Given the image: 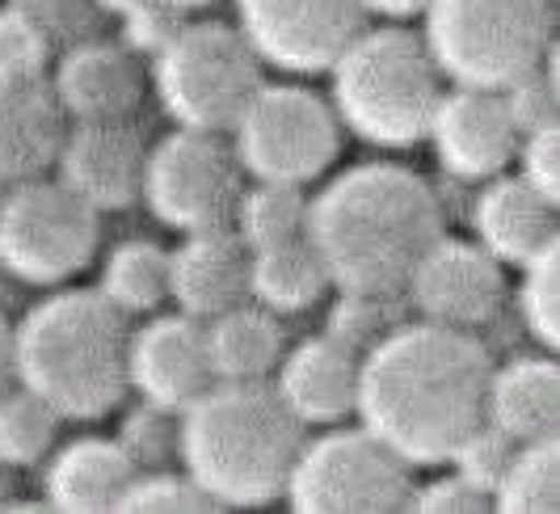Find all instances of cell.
Instances as JSON below:
<instances>
[{"label":"cell","instance_id":"obj_13","mask_svg":"<svg viewBox=\"0 0 560 514\" xmlns=\"http://www.w3.org/2000/svg\"><path fill=\"white\" fill-rule=\"evenodd\" d=\"M405 295H409V308L421 320L472 334V329L489 325L493 316L502 313V261L489 254L485 245L439 236V245L418 261Z\"/></svg>","mask_w":560,"mask_h":514},{"label":"cell","instance_id":"obj_5","mask_svg":"<svg viewBox=\"0 0 560 514\" xmlns=\"http://www.w3.org/2000/svg\"><path fill=\"white\" fill-rule=\"evenodd\" d=\"M341 127L380 148H413L439 110L443 72L425 38L405 26L363 30L329 68Z\"/></svg>","mask_w":560,"mask_h":514},{"label":"cell","instance_id":"obj_14","mask_svg":"<svg viewBox=\"0 0 560 514\" xmlns=\"http://www.w3.org/2000/svg\"><path fill=\"white\" fill-rule=\"evenodd\" d=\"M127 379L152 405H165L177 413L195 405L215 384L211 350H207V320L186 313L148 320L140 334H131Z\"/></svg>","mask_w":560,"mask_h":514},{"label":"cell","instance_id":"obj_2","mask_svg":"<svg viewBox=\"0 0 560 514\" xmlns=\"http://www.w3.org/2000/svg\"><path fill=\"white\" fill-rule=\"evenodd\" d=\"M308 236L337 291L405 295L443 236V202L400 165H354L308 202Z\"/></svg>","mask_w":560,"mask_h":514},{"label":"cell","instance_id":"obj_17","mask_svg":"<svg viewBox=\"0 0 560 514\" xmlns=\"http://www.w3.org/2000/svg\"><path fill=\"white\" fill-rule=\"evenodd\" d=\"M253 249L245 236L232 229L186 232V241L168 254V300L198 320L249 304Z\"/></svg>","mask_w":560,"mask_h":514},{"label":"cell","instance_id":"obj_7","mask_svg":"<svg viewBox=\"0 0 560 514\" xmlns=\"http://www.w3.org/2000/svg\"><path fill=\"white\" fill-rule=\"evenodd\" d=\"M152 81L177 127L215 136L232 131L257 89L266 85L261 56L241 30L224 22H186V30L152 59Z\"/></svg>","mask_w":560,"mask_h":514},{"label":"cell","instance_id":"obj_42","mask_svg":"<svg viewBox=\"0 0 560 514\" xmlns=\"http://www.w3.org/2000/svg\"><path fill=\"white\" fill-rule=\"evenodd\" d=\"M366 13H380V17H393V22H409L421 17L430 9V0H363Z\"/></svg>","mask_w":560,"mask_h":514},{"label":"cell","instance_id":"obj_18","mask_svg":"<svg viewBox=\"0 0 560 514\" xmlns=\"http://www.w3.org/2000/svg\"><path fill=\"white\" fill-rule=\"evenodd\" d=\"M51 85L72 122H122L140 106L143 68L122 43L89 38L63 51Z\"/></svg>","mask_w":560,"mask_h":514},{"label":"cell","instance_id":"obj_33","mask_svg":"<svg viewBox=\"0 0 560 514\" xmlns=\"http://www.w3.org/2000/svg\"><path fill=\"white\" fill-rule=\"evenodd\" d=\"M502 106L518 136H532L544 127H557L560 118V77H557V47L544 56V63L502 89Z\"/></svg>","mask_w":560,"mask_h":514},{"label":"cell","instance_id":"obj_27","mask_svg":"<svg viewBox=\"0 0 560 514\" xmlns=\"http://www.w3.org/2000/svg\"><path fill=\"white\" fill-rule=\"evenodd\" d=\"M102 295L122 313H152L168 300V249L156 241H122L102 270Z\"/></svg>","mask_w":560,"mask_h":514},{"label":"cell","instance_id":"obj_1","mask_svg":"<svg viewBox=\"0 0 560 514\" xmlns=\"http://www.w3.org/2000/svg\"><path fill=\"white\" fill-rule=\"evenodd\" d=\"M489 375L493 363L472 334L405 320L363 354L354 413L405 464H451L455 447L485 422Z\"/></svg>","mask_w":560,"mask_h":514},{"label":"cell","instance_id":"obj_22","mask_svg":"<svg viewBox=\"0 0 560 514\" xmlns=\"http://www.w3.org/2000/svg\"><path fill=\"white\" fill-rule=\"evenodd\" d=\"M136 477L140 468L131 464L118 439H77L47 468V506L68 514L118 511Z\"/></svg>","mask_w":560,"mask_h":514},{"label":"cell","instance_id":"obj_37","mask_svg":"<svg viewBox=\"0 0 560 514\" xmlns=\"http://www.w3.org/2000/svg\"><path fill=\"white\" fill-rule=\"evenodd\" d=\"M47 59H51V43L43 38V30L4 4L0 9V85L43 77Z\"/></svg>","mask_w":560,"mask_h":514},{"label":"cell","instance_id":"obj_31","mask_svg":"<svg viewBox=\"0 0 560 514\" xmlns=\"http://www.w3.org/2000/svg\"><path fill=\"white\" fill-rule=\"evenodd\" d=\"M118 443H122V452L131 456V464L140 472L173 468V464H182V413L143 400L122 418Z\"/></svg>","mask_w":560,"mask_h":514},{"label":"cell","instance_id":"obj_11","mask_svg":"<svg viewBox=\"0 0 560 514\" xmlns=\"http://www.w3.org/2000/svg\"><path fill=\"white\" fill-rule=\"evenodd\" d=\"M245 195V170L236 148L215 131L177 127L148 152L143 199L152 215L177 232L228 229Z\"/></svg>","mask_w":560,"mask_h":514},{"label":"cell","instance_id":"obj_15","mask_svg":"<svg viewBox=\"0 0 560 514\" xmlns=\"http://www.w3.org/2000/svg\"><path fill=\"white\" fill-rule=\"evenodd\" d=\"M434 156L459 182H489L505 173L518 152V131L505 115L502 93L489 89H447L439 97V110L430 118Z\"/></svg>","mask_w":560,"mask_h":514},{"label":"cell","instance_id":"obj_38","mask_svg":"<svg viewBox=\"0 0 560 514\" xmlns=\"http://www.w3.org/2000/svg\"><path fill=\"white\" fill-rule=\"evenodd\" d=\"M182 30H186V13L182 9H173L165 0H148V4L131 9L122 17V47L136 51V56L156 59Z\"/></svg>","mask_w":560,"mask_h":514},{"label":"cell","instance_id":"obj_41","mask_svg":"<svg viewBox=\"0 0 560 514\" xmlns=\"http://www.w3.org/2000/svg\"><path fill=\"white\" fill-rule=\"evenodd\" d=\"M22 379H18V329L9 320H0V397L13 393Z\"/></svg>","mask_w":560,"mask_h":514},{"label":"cell","instance_id":"obj_28","mask_svg":"<svg viewBox=\"0 0 560 514\" xmlns=\"http://www.w3.org/2000/svg\"><path fill=\"white\" fill-rule=\"evenodd\" d=\"M308 202L312 199L304 195V186L257 182L236 202L232 229L245 236L249 249H270V245H282V241L308 236Z\"/></svg>","mask_w":560,"mask_h":514},{"label":"cell","instance_id":"obj_6","mask_svg":"<svg viewBox=\"0 0 560 514\" xmlns=\"http://www.w3.org/2000/svg\"><path fill=\"white\" fill-rule=\"evenodd\" d=\"M425 47L459 89L502 93L535 72L552 43V0H430Z\"/></svg>","mask_w":560,"mask_h":514},{"label":"cell","instance_id":"obj_20","mask_svg":"<svg viewBox=\"0 0 560 514\" xmlns=\"http://www.w3.org/2000/svg\"><path fill=\"white\" fill-rule=\"evenodd\" d=\"M359 354L329 334L304 338L279 363V397L304 427H337L359 405Z\"/></svg>","mask_w":560,"mask_h":514},{"label":"cell","instance_id":"obj_8","mask_svg":"<svg viewBox=\"0 0 560 514\" xmlns=\"http://www.w3.org/2000/svg\"><path fill=\"white\" fill-rule=\"evenodd\" d=\"M300 514H396L409 511L413 464L396 456L366 427L334 430L304 443L287 493Z\"/></svg>","mask_w":560,"mask_h":514},{"label":"cell","instance_id":"obj_10","mask_svg":"<svg viewBox=\"0 0 560 514\" xmlns=\"http://www.w3.org/2000/svg\"><path fill=\"white\" fill-rule=\"evenodd\" d=\"M232 136L236 161L249 177L308 186L341 152V118L304 85H261Z\"/></svg>","mask_w":560,"mask_h":514},{"label":"cell","instance_id":"obj_21","mask_svg":"<svg viewBox=\"0 0 560 514\" xmlns=\"http://www.w3.org/2000/svg\"><path fill=\"white\" fill-rule=\"evenodd\" d=\"M477 245H485L502 266H527L560 245L557 202L544 199L523 177H489L472 207Z\"/></svg>","mask_w":560,"mask_h":514},{"label":"cell","instance_id":"obj_34","mask_svg":"<svg viewBox=\"0 0 560 514\" xmlns=\"http://www.w3.org/2000/svg\"><path fill=\"white\" fill-rule=\"evenodd\" d=\"M118 511H168V514H202V511H224L207 489L198 486L190 472H173V468H156V472H140L131 489L122 493Z\"/></svg>","mask_w":560,"mask_h":514},{"label":"cell","instance_id":"obj_12","mask_svg":"<svg viewBox=\"0 0 560 514\" xmlns=\"http://www.w3.org/2000/svg\"><path fill=\"white\" fill-rule=\"evenodd\" d=\"M241 34L261 63L282 72H329L366 30L363 0H236Z\"/></svg>","mask_w":560,"mask_h":514},{"label":"cell","instance_id":"obj_23","mask_svg":"<svg viewBox=\"0 0 560 514\" xmlns=\"http://www.w3.org/2000/svg\"><path fill=\"white\" fill-rule=\"evenodd\" d=\"M485 422L510 434L514 443L552 439L560 427V367L548 354H523L489 375Z\"/></svg>","mask_w":560,"mask_h":514},{"label":"cell","instance_id":"obj_24","mask_svg":"<svg viewBox=\"0 0 560 514\" xmlns=\"http://www.w3.org/2000/svg\"><path fill=\"white\" fill-rule=\"evenodd\" d=\"M215 379H266L282 363V325L261 304H241L207 320Z\"/></svg>","mask_w":560,"mask_h":514},{"label":"cell","instance_id":"obj_26","mask_svg":"<svg viewBox=\"0 0 560 514\" xmlns=\"http://www.w3.org/2000/svg\"><path fill=\"white\" fill-rule=\"evenodd\" d=\"M493 511L502 514H557L560 511V443L535 439L518 443L493 489Z\"/></svg>","mask_w":560,"mask_h":514},{"label":"cell","instance_id":"obj_36","mask_svg":"<svg viewBox=\"0 0 560 514\" xmlns=\"http://www.w3.org/2000/svg\"><path fill=\"white\" fill-rule=\"evenodd\" d=\"M514 439L510 434H502V430L493 427V422H480L459 447H455V456H451V464H455V472L468 481V486H477L480 493H489V502H493V489H498V481H502L505 464H510V456H514Z\"/></svg>","mask_w":560,"mask_h":514},{"label":"cell","instance_id":"obj_29","mask_svg":"<svg viewBox=\"0 0 560 514\" xmlns=\"http://www.w3.org/2000/svg\"><path fill=\"white\" fill-rule=\"evenodd\" d=\"M59 413L51 400L30 393L26 384H18L13 393L0 397V464L4 468H30L56 447Z\"/></svg>","mask_w":560,"mask_h":514},{"label":"cell","instance_id":"obj_35","mask_svg":"<svg viewBox=\"0 0 560 514\" xmlns=\"http://www.w3.org/2000/svg\"><path fill=\"white\" fill-rule=\"evenodd\" d=\"M9 9H18L26 22L43 30L51 47H63V51L97 38V26L106 17L97 0H9Z\"/></svg>","mask_w":560,"mask_h":514},{"label":"cell","instance_id":"obj_43","mask_svg":"<svg viewBox=\"0 0 560 514\" xmlns=\"http://www.w3.org/2000/svg\"><path fill=\"white\" fill-rule=\"evenodd\" d=\"M102 4V13H118V17H127L131 9H140V4H148V0H97Z\"/></svg>","mask_w":560,"mask_h":514},{"label":"cell","instance_id":"obj_45","mask_svg":"<svg viewBox=\"0 0 560 514\" xmlns=\"http://www.w3.org/2000/svg\"><path fill=\"white\" fill-rule=\"evenodd\" d=\"M4 493H9V477H4V464H0V511H4Z\"/></svg>","mask_w":560,"mask_h":514},{"label":"cell","instance_id":"obj_25","mask_svg":"<svg viewBox=\"0 0 560 514\" xmlns=\"http://www.w3.org/2000/svg\"><path fill=\"white\" fill-rule=\"evenodd\" d=\"M334 287L329 266L312 236H295L270 249H253L249 291L253 300L270 313H304Z\"/></svg>","mask_w":560,"mask_h":514},{"label":"cell","instance_id":"obj_4","mask_svg":"<svg viewBox=\"0 0 560 514\" xmlns=\"http://www.w3.org/2000/svg\"><path fill=\"white\" fill-rule=\"evenodd\" d=\"M127 313L89 287L59 291L34 304L18 325V379L51 400L63 418L93 422L127 397Z\"/></svg>","mask_w":560,"mask_h":514},{"label":"cell","instance_id":"obj_40","mask_svg":"<svg viewBox=\"0 0 560 514\" xmlns=\"http://www.w3.org/2000/svg\"><path fill=\"white\" fill-rule=\"evenodd\" d=\"M409 511L421 514H485L493 511L489 493H480L477 486H468L459 472L451 477H439V481H425V486H413V498H409Z\"/></svg>","mask_w":560,"mask_h":514},{"label":"cell","instance_id":"obj_39","mask_svg":"<svg viewBox=\"0 0 560 514\" xmlns=\"http://www.w3.org/2000/svg\"><path fill=\"white\" fill-rule=\"evenodd\" d=\"M514 161L523 165V182L535 186L544 199L560 202V131L557 127H544V131H532L518 140V152Z\"/></svg>","mask_w":560,"mask_h":514},{"label":"cell","instance_id":"obj_19","mask_svg":"<svg viewBox=\"0 0 560 514\" xmlns=\"http://www.w3.org/2000/svg\"><path fill=\"white\" fill-rule=\"evenodd\" d=\"M68 140V110L59 106L56 85L4 81L0 85V182L18 186L51 170Z\"/></svg>","mask_w":560,"mask_h":514},{"label":"cell","instance_id":"obj_44","mask_svg":"<svg viewBox=\"0 0 560 514\" xmlns=\"http://www.w3.org/2000/svg\"><path fill=\"white\" fill-rule=\"evenodd\" d=\"M165 4H173V9H182V13H195V9H202V4H211V0H165Z\"/></svg>","mask_w":560,"mask_h":514},{"label":"cell","instance_id":"obj_32","mask_svg":"<svg viewBox=\"0 0 560 514\" xmlns=\"http://www.w3.org/2000/svg\"><path fill=\"white\" fill-rule=\"evenodd\" d=\"M523 287H518V313L523 325L539 346L557 350L560 342V245L539 254L523 266Z\"/></svg>","mask_w":560,"mask_h":514},{"label":"cell","instance_id":"obj_9","mask_svg":"<svg viewBox=\"0 0 560 514\" xmlns=\"http://www.w3.org/2000/svg\"><path fill=\"white\" fill-rule=\"evenodd\" d=\"M97 207L63 182H18L0 199V266L22 283L56 287L97 254Z\"/></svg>","mask_w":560,"mask_h":514},{"label":"cell","instance_id":"obj_3","mask_svg":"<svg viewBox=\"0 0 560 514\" xmlns=\"http://www.w3.org/2000/svg\"><path fill=\"white\" fill-rule=\"evenodd\" d=\"M304 452V422L266 379H215L182 409V468L220 506H270Z\"/></svg>","mask_w":560,"mask_h":514},{"label":"cell","instance_id":"obj_16","mask_svg":"<svg viewBox=\"0 0 560 514\" xmlns=\"http://www.w3.org/2000/svg\"><path fill=\"white\" fill-rule=\"evenodd\" d=\"M59 182L97 211H122L143 199L148 148L136 127L122 122H77L59 152Z\"/></svg>","mask_w":560,"mask_h":514},{"label":"cell","instance_id":"obj_30","mask_svg":"<svg viewBox=\"0 0 560 514\" xmlns=\"http://www.w3.org/2000/svg\"><path fill=\"white\" fill-rule=\"evenodd\" d=\"M409 320V295H380V291H337L325 334L354 350L363 359L366 350L384 342Z\"/></svg>","mask_w":560,"mask_h":514}]
</instances>
